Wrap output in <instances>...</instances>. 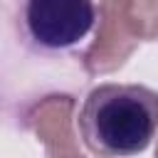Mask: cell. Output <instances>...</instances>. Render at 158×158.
I'll return each mask as SVG.
<instances>
[{
  "label": "cell",
  "instance_id": "obj_5",
  "mask_svg": "<svg viewBox=\"0 0 158 158\" xmlns=\"http://www.w3.org/2000/svg\"><path fill=\"white\" fill-rule=\"evenodd\" d=\"M138 40H158V0H123Z\"/></svg>",
  "mask_w": 158,
  "mask_h": 158
},
{
  "label": "cell",
  "instance_id": "obj_1",
  "mask_svg": "<svg viewBox=\"0 0 158 158\" xmlns=\"http://www.w3.org/2000/svg\"><path fill=\"white\" fill-rule=\"evenodd\" d=\"M77 123L91 153L136 156L158 133V91L143 84H99L81 101Z\"/></svg>",
  "mask_w": 158,
  "mask_h": 158
},
{
  "label": "cell",
  "instance_id": "obj_3",
  "mask_svg": "<svg viewBox=\"0 0 158 158\" xmlns=\"http://www.w3.org/2000/svg\"><path fill=\"white\" fill-rule=\"evenodd\" d=\"M138 35L128 22L123 0H101L99 30L91 47L81 54V64L89 74H101L121 67L138 44Z\"/></svg>",
  "mask_w": 158,
  "mask_h": 158
},
{
  "label": "cell",
  "instance_id": "obj_6",
  "mask_svg": "<svg viewBox=\"0 0 158 158\" xmlns=\"http://www.w3.org/2000/svg\"><path fill=\"white\" fill-rule=\"evenodd\" d=\"M156 158H158V151H156Z\"/></svg>",
  "mask_w": 158,
  "mask_h": 158
},
{
  "label": "cell",
  "instance_id": "obj_2",
  "mask_svg": "<svg viewBox=\"0 0 158 158\" xmlns=\"http://www.w3.org/2000/svg\"><path fill=\"white\" fill-rule=\"evenodd\" d=\"M96 25L94 0H22L20 35L35 52L74 49Z\"/></svg>",
  "mask_w": 158,
  "mask_h": 158
},
{
  "label": "cell",
  "instance_id": "obj_4",
  "mask_svg": "<svg viewBox=\"0 0 158 158\" xmlns=\"http://www.w3.org/2000/svg\"><path fill=\"white\" fill-rule=\"evenodd\" d=\"M74 106L72 96H49L35 109V131L47 143L49 158H81V151L69 136V111Z\"/></svg>",
  "mask_w": 158,
  "mask_h": 158
}]
</instances>
